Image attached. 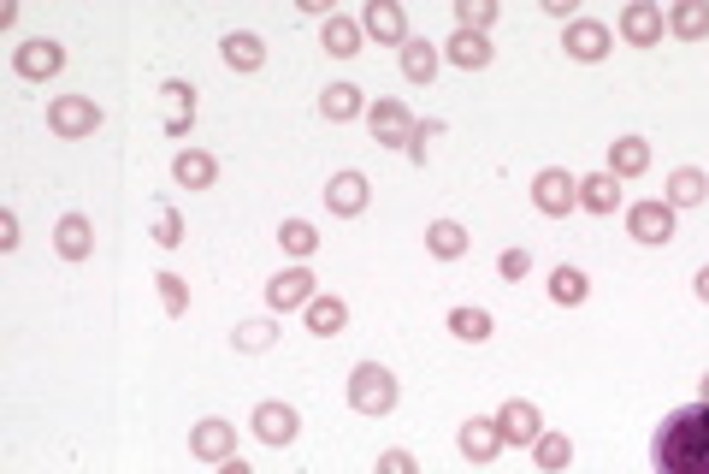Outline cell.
I'll return each instance as SVG.
<instances>
[{
	"mask_svg": "<svg viewBox=\"0 0 709 474\" xmlns=\"http://www.w3.org/2000/svg\"><path fill=\"white\" fill-rule=\"evenodd\" d=\"M219 474H254V468L243 463V456H231V463H219Z\"/></svg>",
	"mask_w": 709,
	"mask_h": 474,
	"instance_id": "bcb514c9",
	"label": "cell"
},
{
	"mask_svg": "<svg viewBox=\"0 0 709 474\" xmlns=\"http://www.w3.org/2000/svg\"><path fill=\"white\" fill-rule=\"evenodd\" d=\"M54 249L65 261H90L95 256V226H90V214H65L60 226H54Z\"/></svg>",
	"mask_w": 709,
	"mask_h": 474,
	"instance_id": "e0dca14e",
	"label": "cell"
},
{
	"mask_svg": "<svg viewBox=\"0 0 709 474\" xmlns=\"http://www.w3.org/2000/svg\"><path fill=\"white\" fill-rule=\"evenodd\" d=\"M668 30L680 42H703L709 37V0H674V7H668Z\"/></svg>",
	"mask_w": 709,
	"mask_h": 474,
	"instance_id": "7402d4cb",
	"label": "cell"
},
{
	"mask_svg": "<svg viewBox=\"0 0 709 474\" xmlns=\"http://www.w3.org/2000/svg\"><path fill=\"white\" fill-rule=\"evenodd\" d=\"M497 274H503V279H526L532 256H526V249H503V256H497Z\"/></svg>",
	"mask_w": 709,
	"mask_h": 474,
	"instance_id": "f35d334b",
	"label": "cell"
},
{
	"mask_svg": "<svg viewBox=\"0 0 709 474\" xmlns=\"http://www.w3.org/2000/svg\"><path fill=\"white\" fill-rule=\"evenodd\" d=\"M12 72H19L24 83H48V78H60L65 72V48L60 42H48V37H30L12 48Z\"/></svg>",
	"mask_w": 709,
	"mask_h": 474,
	"instance_id": "5b68a950",
	"label": "cell"
},
{
	"mask_svg": "<svg viewBox=\"0 0 709 474\" xmlns=\"http://www.w3.org/2000/svg\"><path fill=\"white\" fill-rule=\"evenodd\" d=\"M314 297H320V279L307 274V267H284V274L267 285V309H272V315L307 309V302H314Z\"/></svg>",
	"mask_w": 709,
	"mask_h": 474,
	"instance_id": "52a82bcc",
	"label": "cell"
},
{
	"mask_svg": "<svg viewBox=\"0 0 709 474\" xmlns=\"http://www.w3.org/2000/svg\"><path fill=\"white\" fill-rule=\"evenodd\" d=\"M532 456H539V468L544 474H562L567 463H574V439H567V433H539V445H532Z\"/></svg>",
	"mask_w": 709,
	"mask_h": 474,
	"instance_id": "f546056e",
	"label": "cell"
},
{
	"mask_svg": "<svg viewBox=\"0 0 709 474\" xmlns=\"http://www.w3.org/2000/svg\"><path fill=\"white\" fill-rule=\"evenodd\" d=\"M656 474H709V403L674 410L650 439Z\"/></svg>",
	"mask_w": 709,
	"mask_h": 474,
	"instance_id": "6da1fadb",
	"label": "cell"
},
{
	"mask_svg": "<svg viewBox=\"0 0 709 474\" xmlns=\"http://www.w3.org/2000/svg\"><path fill=\"white\" fill-rule=\"evenodd\" d=\"M166 95H171V107H178V113L166 118V131H171V137H184V131L196 125V90H189V83H178V78H171V83H166Z\"/></svg>",
	"mask_w": 709,
	"mask_h": 474,
	"instance_id": "836d02e7",
	"label": "cell"
},
{
	"mask_svg": "<svg viewBox=\"0 0 709 474\" xmlns=\"http://www.w3.org/2000/svg\"><path fill=\"white\" fill-rule=\"evenodd\" d=\"M373 474H420V463H414L408 451H385V456L373 463Z\"/></svg>",
	"mask_w": 709,
	"mask_h": 474,
	"instance_id": "ab89813d",
	"label": "cell"
},
{
	"mask_svg": "<svg viewBox=\"0 0 709 474\" xmlns=\"http://www.w3.org/2000/svg\"><path fill=\"white\" fill-rule=\"evenodd\" d=\"M609 24L603 19H574L567 24V37H562V48H567V60H580V65H597L603 54H609Z\"/></svg>",
	"mask_w": 709,
	"mask_h": 474,
	"instance_id": "9a60e30c",
	"label": "cell"
},
{
	"mask_svg": "<svg viewBox=\"0 0 709 474\" xmlns=\"http://www.w3.org/2000/svg\"><path fill=\"white\" fill-rule=\"evenodd\" d=\"M367 196H373V184H367V173H355V166H343V173H332V184H325V208L337 219L367 214Z\"/></svg>",
	"mask_w": 709,
	"mask_h": 474,
	"instance_id": "30bf717a",
	"label": "cell"
},
{
	"mask_svg": "<svg viewBox=\"0 0 709 474\" xmlns=\"http://www.w3.org/2000/svg\"><path fill=\"white\" fill-rule=\"evenodd\" d=\"M0 249H7V256H12V249H19V214H0Z\"/></svg>",
	"mask_w": 709,
	"mask_h": 474,
	"instance_id": "b9f144b4",
	"label": "cell"
},
{
	"mask_svg": "<svg viewBox=\"0 0 709 474\" xmlns=\"http://www.w3.org/2000/svg\"><path fill=\"white\" fill-rule=\"evenodd\" d=\"M497 433H503V445H539L544 433V415L532 398H509L503 410H497Z\"/></svg>",
	"mask_w": 709,
	"mask_h": 474,
	"instance_id": "ba28073f",
	"label": "cell"
},
{
	"mask_svg": "<svg viewBox=\"0 0 709 474\" xmlns=\"http://www.w3.org/2000/svg\"><path fill=\"white\" fill-rule=\"evenodd\" d=\"M438 131H444V125H438V118H426V125H414V143H408V155H414V161H420V166H426V143H431V137H438Z\"/></svg>",
	"mask_w": 709,
	"mask_h": 474,
	"instance_id": "60d3db41",
	"label": "cell"
},
{
	"mask_svg": "<svg viewBox=\"0 0 709 474\" xmlns=\"http://www.w3.org/2000/svg\"><path fill=\"white\" fill-rule=\"evenodd\" d=\"M627 231L638 237V244H668V237H674V208L663 196L633 202V208H627Z\"/></svg>",
	"mask_w": 709,
	"mask_h": 474,
	"instance_id": "5bb4252c",
	"label": "cell"
},
{
	"mask_svg": "<svg viewBox=\"0 0 709 474\" xmlns=\"http://www.w3.org/2000/svg\"><path fill=\"white\" fill-rule=\"evenodd\" d=\"M491 327H497V320H491V309H449V332H456V338H467V344H486V338H491Z\"/></svg>",
	"mask_w": 709,
	"mask_h": 474,
	"instance_id": "d6a6232c",
	"label": "cell"
},
{
	"mask_svg": "<svg viewBox=\"0 0 709 474\" xmlns=\"http://www.w3.org/2000/svg\"><path fill=\"white\" fill-rule=\"evenodd\" d=\"M497 24V0H456V30H473V37H486Z\"/></svg>",
	"mask_w": 709,
	"mask_h": 474,
	"instance_id": "e575fe53",
	"label": "cell"
},
{
	"mask_svg": "<svg viewBox=\"0 0 709 474\" xmlns=\"http://www.w3.org/2000/svg\"><path fill=\"white\" fill-rule=\"evenodd\" d=\"M367 125H373V137L385 143V148H408L414 143V118L403 101H390V95H378L373 107H367Z\"/></svg>",
	"mask_w": 709,
	"mask_h": 474,
	"instance_id": "8fae6325",
	"label": "cell"
},
{
	"mask_svg": "<svg viewBox=\"0 0 709 474\" xmlns=\"http://www.w3.org/2000/svg\"><path fill=\"white\" fill-rule=\"evenodd\" d=\"M698 403H709V380H703V398H698Z\"/></svg>",
	"mask_w": 709,
	"mask_h": 474,
	"instance_id": "7dc6e473",
	"label": "cell"
},
{
	"mask_svg": "<svg viewBox=\"0 0 709 474\" xmlns=\"http://www.w3.org/2000/svg\"><path fill=\"white\" fill-rule=\"evenodd\" d=\"M302 12H307V19H337L332 0H302Z\"/></svg>",
	"mask_w": 709,
	"mask_h": 474,
	"instance_id": "ee69618b",
	"label": "cell"
},
{
	"mask_svg": "<svg viewBox=\"0 0 709 474\" xmlns=\"http://www.w3.org/2000/svg\"><path fill=\"white\" fill-rule=\"evenodd\" d=\"M154 285H160V302H166V315H189V285H184L178 274H160Z\"/></svg>",
	"mask_w": 709,
	"mask_h": 474,
	"instance_id": "8d00e7d4",
	"label": "cell"
},
{
	"mask_svg": "<svg viewBox=\"0 0 709 474\" xmlns=\"http://www.w3.org/2000/svg\"><path fill=\"white\" fill-rule=\"evenodd\" d=\"M320 113L332 118V125H350V118L367 113V95H361L355 83H332V90L320 95Z\"/></svg>",
	"mask_w": 709,
	"mask_h": 474,
	"instance_id": "cb8c5ba5",
	"label": "cell"
},
{
	"mask_svg": "<svg viewBox=\"0 0 709 474\" xmlns=\"http://www.w3.org/2000/svg\"><path fill=\"white\" fill-rule=\"evenodd\" d=\"M101 118H107V113L95 107V95H54V101H48V131H54V137H65V143L95 137Z\"/></svg>",
	"mask_w": 709,
	"mask_h": 474,
	"instance_id": "3957f363",
	"label": "cell"
},
{
	"mask_svg": "<svg viewBox=\"0 0 709 474\" xmlns=\"http://www.w3.org/2000/svg\"><path fill=\"white\" fill-rule=\"evenodd\" d=\"M668 30V12L656 7V0H633V7H621V42L627 48H656Z\"/></svg>",
	"mask_w": 709,
	"mask_h": 474,
	"instance_id": "8992f818",
	"label": "cell"
},
{
	"mask_svg": "<svg viewBox=\"0 0 709 474\" xmlns=\"http://www.w3.org/2000/svg\"><path fill=\"white\" fill-rule=\"evenodd\" d=\"M650 166V143L645 137H615L609 143V173L615 178H638Z\"/></svg>",
	"mask_w": 709,
	"mask_h": 474,
	"instance_id": "484cf974",
	"label": "cell"
},
{
	"mask_svg": "<svg viewBox=\"0 0 709 474\" xmlns=\"http://www.w3.org/2000/svg\"><path fill=\"white\" fill-rule=\"evenodd\" d=\"M219 54H225L231 72H261V65H267V42L254 37V30H231V37L219 42Z\"/></svg>",
	"mask_w": 709,
	"mask_h": 474,
	"instance_id": "ffe728a7",
	"label": "cell"
},
{
	"mask_svg": "<svg viewBox=\"0 0 709 474\" xmlns=\"http://www.w3.org/2000/svg\"><path fill=\"white\" fill-rule=\"evenodd\" d=\"M396 398H403V385H396V374H390L385 362H355V374H350V410H361V415H390Z\"/></svg>",
	"mask_w": 709,
	"mask_h": 474,
	"instance_id": "7a4b0ae2",
	"label": "cell"
},
{
	"mask_svg": "<svg viewBox=\"0 0 709 474\" xmlns=\"http://www.w3.org/2000/svg\"><path fill=\"white\" fill-rule=\"evenodd\" d=\"M456 445L467 463H497L503 456V433H497V415H473V421H461V433H456Z\"/></svg>",
	"mask_w": 709,
	"mask_h": 474,
	"instance_id": "2e32d148",
	"label": "cell"
},
{
	"mask_svg": "<svg viewBox=\"0 0 709 474\" xmlns=\"http://www.w3.org/2000/svg\"><path fill=\"white\" fill-rule=\"evenodd\" d=\"M302 315H307V332H314V338H337L343 327H350V302L332 297V291H320Z\"/></svg>",
	"mask_w": 709,
	"mask_h": 474,
	"instance_id": "d6986e66",
	"label": "cell"
},
{
	"mask_svg": "<svg viewBox=\"0 0 709 474\" xmlns=\"http://www.w3.org/2000/svg\"><path fill=\"white\" fill-rule=\"evenodd\" d=\"M320 42H325V54H332V60H355L361 54V24L337 12V19L320 24Z\"/></svg>",
	"mask_w": 709,
	"mask_h": 474,
	"instance_id": "d4e9b609",
	"label": "cell"
},
{
	"mask_svg": "<svg viewBox=\"0 0 709 474\" xmlns=\"http://www.w3.org/2000/svg\"><path fill=\"white\" fill-rule=\"evenodd\" d=\"M272 338H279V327H272V320H243V327H237V350L261 356V350H272Z\"/></svg>",
	"mask_w": 709,
	"mask_h": 474,
	"instance_id": "d590c367",
	"label": "cell"
},
{
	"mask_svg": "<svg viewBox=\"0 0 709 474\" xmlns=\"http://www.w3.org/2000/svg\"><path fill=\"white\" fill-rule=\"evenodd\" d=\"M532 208H539L544 219H567L580 208V178L562 173V166H544V173L532 178Z\"/></svg>",
	"mask_w": 709,
	"mask_h": 474,
	"instance_id": "277c9868",
	"label": "cell"
},
{
	"mask_svg": "<svg viewBox=\"0 0 709 474\" xmlns=\"http://www.w3.org/2000/svg\"><path fill=\"white\" fill-rule=\"evenodd\" d=\"M154 244H160V249H178L184 244V214L178 208H160V219H154Z\"/></svg>",
	"mask_w": 709,
	"mask_h": 474,
	"instance_id": "74e56055",
	"label": "cell"
},
{
	"mask_svg": "<svg viewBox=\"0 0 709 474\" xmlns=\"http://www.w3.org/2000/svg\"><path fill=\"white\" fill-rule=\"evenodd\" d=\"M691 291H698V297L709 302V267H698V279H691Z\"/></svg>",
	"mask_w": 709,
	"mask_h": 474,
	"instance_id": "f6af8a7d",
	"label": "cell"
},
{
	"mask_svg": "<svg viewBox=\"0 0 709 474\" xmlns=\"http://www.w3.org/2000/svg\"><path fill=\"white\" fill-rule=\"evenodd\" d=\"M426 249L438 261H461L467 256V226H456V219H431V226H426Z\"/></svg>",
	"mask_w": 709,
	"mask_h": 474,
	"instance_id": "4316f807",
	"label": "cell"
},
{
	"mask_svg": "<svg viewBox=\"0 0 709 474\" xmlns=\"http://www.w3.org/2000/svg\"><path fill=\"white\" fill-rule=\"evenodd\" d=\"M544 12H550V19H562V24H574V19H580L574 0H544Z\"/></svg>",
	"mask_w": 709,
	"mask_h": 474,
	"instance_id": "7bdbcfd3",
	"label": "cell"
},
{
	"mask_svg": "<svg viewBox=\"0 0 709 474\" xmlns=\"http://www.w3.org/2000/svg\"><path fill=\"white\" fill-rule=\"evenodd\" d=\"M189 456H201V463H231L237 456V427L219 421V415L196 421V427H189Z\"/></svg>",
	"mask_w": 709,
	"mask_h": 474,
	"instance_id": "9c48e42d",
	"label": "cell"
},
{
	"mask_svg": "<svg viewBox=\"0 0 709 474\" xmlns=\"http://www.w3.org/2000/svg\"><path fill=\"white\" fill-rule=\"evenodd\" d=\"M550 297H556L562 309H580V302L592 297V279H585L580 267H556V274H550Z\"/></svg>",
	"mask_w": 709,
	"mask_h": 474,
	"instance_id": "4dcf8cb0",
	"label": "cell"
},
{
	"mask_svg": "<svg viewBox=\"0 0 709 474\" xmlns=\"http://www.w3.org/2000/svg\"><path fill=\"white\" fill-rule=\"evenodd\" d=\"M703 196H709V178L698 173V166H680V173L668 178V196H663V202H668L674 214H680V208H698Z\"/></svg>",
	"mask_w": 709,
	"mask_h": 474,
	"instance_id": "83f0119b",
	"label": "cell"
},
{
	"mask_svg": "<svg viewBox=\"0 0 709 474\" xmlns=\"http://www.w3.org/2000/svg\"><path fill=\"white\" fill-rule=\"evenodd\" d=\"M361 37L403 48L408 42V12L396 7V0H367V12H361Z\"/></svg>",
	"mask_w": 709,
	"mask_h": 474,
	"instance_id": "4fadbf2b",
	"label": "cell"
},
{
	"mask_svg": "<svg viewBox=\"0 0 709 474\" xmlns=\"http://www.w3.org/2000/svg\"><path fill=\"white\" fill-rule=\"evenodd\" d=\"M438 65H444V54H438V48H431V42H403V78L408 83H431V78H438Z\"/></svg>",
	"mask_w": 709,
	"mask_h": 474,
	"instance_id": "f1b7e54d",
	"label": "cell"
},
{
	"mask_svg": "<svg viewBox=\"0 0 709 474\" xmlns=\"http://www.w3.org/2000/svg\"><path fill=\"white\" fill-rule=\"evenodd\" d=\"M279 249H284V256H296V261H307L320 249V231L307 226V219H284V226H279Z\"/></svg>",
	"mask_w": 709,
	"mask_h": 474,
	"instance_id": "1f68e13d",
	"label": "cell"
},
{
	"mask_svg": "<svg viewBox=\"0 0 709 474\" xmlns=\"http://www.w3.org/2000/svg\"><path fill=\"white\" fill-rule=\"evenodd\" d=\"M249 427H254V439H261V445H272V451H284L290 439L302 433V421H296V410H290V403H254Z\"/></svg>",
	"mask_w": 709,
	"mask_h": 474,
	"instance_id": "7c38bea8",
	"label": "cell"
},
{
	"mask_svg": "<svg viewBox=\"0 0 709 474\" xmlns=\"http://www.w3.org/2000/svg\"><path fill=\"white\" fill-rule=\"evenodd\" d=\"M580 208H585V214H615V208H621V178H615V173L580 178Z\"/></svg>",
	"mask_w": 709,
	"mask_h": 474,
	"instance_id": "603a6c76",
	"label": "cell"
},
{
	"mask_svg": "<svg viewBox=\"0 0 709 474\" xmlns=\"http://www.w3.org/2000/svg\"><path fill=\"white\" fill-rule=\"evenodd\" d=\"M171 178H178L184 190H207V184L219 178V161L207 155V148H178V155H171Z\"/></svg>",
	"mask_w": 709,
	"mask_h": 474,
	"instance_id": "ac0fdd59",
	"label": "cell"
},
{
	"mask_svg": "<svg viewBox=\"0 0 709 474\" xmlns=\"http://www.w3.org/2000/svg\"><path fill=\"white\" fill-rule=\"evenodd\" d=\"M444 60L461 65V72H486V65H491V42L473 37V30H456V37L444 42Z\"/></svg>",
	"mask_w": 709,
	"mask_h": 474,
	"instance_id": "44dd1931",
	"label": "cell"
}]
</instances>
